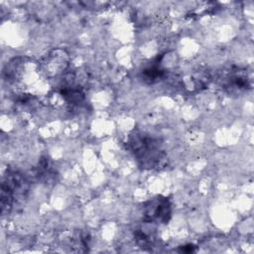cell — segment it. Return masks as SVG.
I'll return each instance as SVG.
<instances>
[{
    "instance_id": "6da1fadb",
    "label": "cell",
    "mask_w": 254,
    "mask_h": 254,
    "mask_svg": "<svg viewBox=\"0 0 254 254\" xmlns=\"http://www.w3.org/2000/svg\"><path fill=\"white\" fill-rule=\"evenodd\" d=\"M130 146L134 156L143 167L154 168L163 159L159 140L145 133H136L130 138Z\"/></svg>"
},
{
    "instance_id": "7a4b0ae2",
    "label": "cell",
    "mask_w": 254,
    "mask_h": 254,
    "mask_svg": "<svg viewBox=\"0 0 254 254\" xmlns=\"http://www.w3.org/2000/svg\"><path fill=\"white\" fill-rule=\"evenodd\" d=\"M171 202L163 196L150 199L144 206L145 220L150 223H167L171 217Z\"/></svg>"
}]
</instances>
